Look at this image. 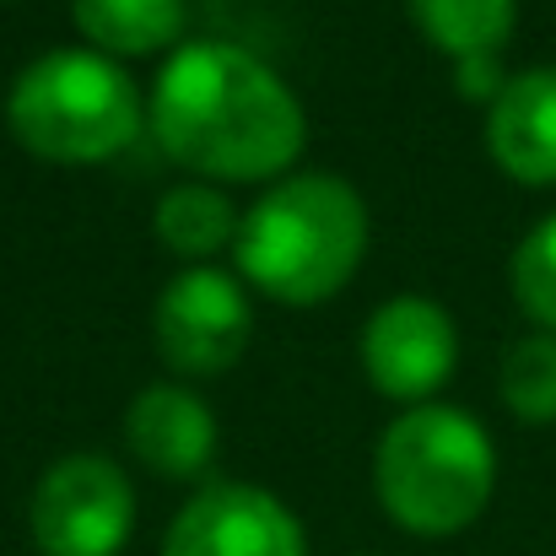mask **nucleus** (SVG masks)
<instances>
[{
	"mask_svg": "<svg viewBox=\"0 0 556 556\" xmlns=\"http://www.w3.org/2000/svg\"><path fill=\"white\" fill-rule=\"evenodd\" d=\"M147 125L179 168L216 185L287 179L308 141L298 92L260 54L216 38L179 43V54L163 60Z\"/></svg>",
	"mask_w": 556,
	"mask_h": 556,
	"instance_id": "f257e3e1",
	"label": "nucleus"
},
{
	"mask_svg": "<svg viewBox=\"0 0 556 556\" xmlns=\"http://www.w3.org/2000/svg\"><path fill=\"white\" fill-rule=\"evenodd\" d=\"M368 254V205L341 174H287L265 189L232 238L238 276L287 308L330 303Z\"/></svg>",
	"mask_w": 556,
	"mask_h": 556,
	"instance_id": "f03ea898",
	"label": "nucleus"
},
{
	"mask_svg": "<svg viewBox=\"0 0 556 556\" xmlns=\"http://www.w3.org/2000/svg\"><path fill=\"white\" fill-rule=\"evenodd\" d=\"M372 492L405 535L448 541L470 530L497 492L492 432L459 405H410L378 438Z\"/></svg>",
	"mask_w": 556,
	"mask_h": 556,
	"instance_id": "7ed1b4c3",
	"label": "nucleus"
},
{
	"mask_svg": "<svg viewBox=\"0 0 556 556\" xmlns=\"http://www.w3.org/2000/svg\"><path fill=\"white\" fill-rule=\"evenodd\" d=\"M5 125L22 152L60 168H87L119 157L141 136L147 98L119 60L65 43L16 71L5 92Z\"/></svg>",
	"mask_w": 556,
	"mask_h": 556,
	"instance_id": "20e7f679",
	"label": "nucleus"
},
{
	"mask_svg": "<svg viewBox=\"0 0 556 556\" xmlns=\"http://www.w3.org/2000/svg\"><path fill=\"white\" fill-rule=\"evenodd\" d=\"M38 556H119L136 530V486L109 454L54 459L27 503Z\"/></svg>",
	"mask_w": 556,
	"mask_h": 556,
	"instance_id": "39448f33",
	"label": "nucleus"
},
{
	"mask_svg": "<svg viewBox=\"0 0 556 556\" xmlns=\"http://www.w3.org/2000/svg\"><path fill=\"white\" fill-rule=\"evenodd\" d=\"M157 352L174 372L189 378H211L227 372L249 336H254V308L238 276L216 270V265H189L179 270L163 298H157Z\"/></svg>",
	"mask_w": 556,
	"mask_h": 556,
	"instance_id": "423d86ee",
	"label": "nucleus"
},
{
	"mask_svg": "<svg viewBox=\"0 0 556 556\" xmlns=\"http://www.w3.org/2000/svg\"><path fill=\"white\" fill-rule=\"evenodd\" d=\"M363 368L383 400L427 405L459 368V330L443 303L405 292L378 303L363 325Z\"/></svg>",
	"mask_w": 556,
	"mask_h": 556,
	"instance_id": "0eeeda50",
	"label": "nucleus"
},
{
	"mask_svg": "<svg viewBox=\"0 0 556 556\" xmlns=\"http://www.w3.org/2000/svg\"><path fill=\"white\" fill-rule=\"evenodd\" d=\"M163 556H308V535L276 492L216 481L174 514Z\"/></svg>",
	"mask_w": 556,
	"mask_h": 556,
	"instance_id": "6e6552de",
	"label": "nucleus"
},
{
	"mask_svg": "<svg viewBox=\"0 0 556 556\" xmlns=\"http://www.w3.org/2000/svg\"><path fill=\"white\" fill-rule=\"evenodd\" d=\"M125 443L147 470L189 481L216 454V416L185 383H147L125 410Z\"/></svg>",
	"mask_w": 556,
	"mask_h": 556,
	"instance_id": "1a4fd4ad",
	"label": "nucleus"
},
{
	"mask_svg": "<svg viewBox=\"0 0 556 556\" xmlns=\"http://www.w3.org/2000/svg\"><path fill=\"white\" fill-rule=\"evenodd\" d=\"M486 152L525 189L556 185V71H519L486 109Z\"/></svg>",
	"mask_w": 556,
	"mask_h": 556,
	"instance_id": "9d476101",
	"label": "nucleus"
},
{
	"mask_svg": "<svg viewBox=\"0 0 556 556\" xmlns=\"http://www.w3.org/2000/svg\"><path fill=\"white\" fill-rule=\"evenodd\" d=\"M71 22L87 49L109 60H147L168 54L185 38V0H71Z\"/></svg>",
	"mask_w": 556,
	"mask_h": 556,
	"instance_id": "9b49d317",
	"label": "nucleus"
},
{
	"mask_svg": "<svg viewBox=\"0 0 556 556\" xmlns=\"http://www.w3.org/2000/svg\"><path fill=\"white\" fill-rule=\"evenodd\" d=\"M416 33L443 49L448 60L470 54H503L519 22V0H405Z\"/></svg>",
	"mask_w": 556,
	"mask_h": 556,
	"instance_id": "f8f14e48",
	"label": "nucleus"
},
{
	"mask_svg": "<svg viewBox=\"0 0 556 556\" xmlns=\"http://www.w3.org/2000/svg\"><path fill=\"white\" fill-rule=\"evenodd\" d=\"M238 222L243 216L232 211V200L216 185H174L152 211L163 249H174L179 260H211V254L232 249Z\"/></svg>",
	"mask_w": 556,
	"mask_h": 556,
	"instance_id": "ddd939ff",
	"label": "nucleus"
},
{
	"mask_svg": "<svg viewBox=\"0 0 556 556\" xmlns=\"http://www.w3.org/2000/svg\"><path fill=\"white\" fill-rule=\"evenodd\" d=\"M497 389H503V405L530 421V427H546L556 421V336H525L508 346L503 372H497Z\"/></svg>",
	"mask_w": 556,
	"mask_h": 556,
	"instance_id": "4468645a",
	"label": "nucleus"
},
{
	"mask_svg": "<svg viewBox=\"0 0 556 556\" xmlns=\"http://www.w3.org/2000/svg\"><path fill=\"white\" fill-rule=\"evenodd\" d=\"M508 287H514V303L546 336H556V211L519 238V249L508 260Z\"/></svg>",
	"mask_w": 556,
	"mask_h": 556,
	"instance_id": "2eb2a0df",
	"label": "nucleus"
},
{
	"mask_svg": "<svg viewBox=\"0 0 556 556\" xmlns=\"http://www.w3.org/2000/svg\"><path fill=\"white\" fill-rule=\"evenodd\" d=\"M454 87H459V98L465 103H497V92L508 87V76H503V60L497 54H470V60H454Z\"/></svg>",
	"mask_w": 556,
	"mask_h": 556,
	"instance_id": "dca6fc26",
	"label": "nucleus"
}]
</instances>
